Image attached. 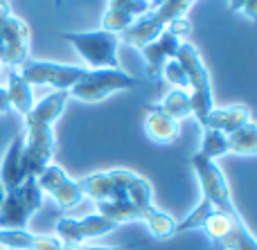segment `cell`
Instances as JSON below:
<instances>
[{
	"instance_id": "cell-11",
	"label": "cell",
	"mask_w": 257,
	"mask_h": 250,
	"mask_svg": "<svg viewBox=\"0 0 257 250\" xmlns=\"http://www.w3.org/2000/svg\"><path fill=\"white\" fill-rule=\"evenodd\" d=\"M117 225L102 214H88L84 219H59L54 230L61 243H81L86 239H97L113 232Z\"/></svg>"
},
{
	"instance_id": "cell-15",
	"label": "cell",
	"mask_w": 257,
	"mask_h": 250,
	"mask_svg": "<svg viewBox=\"0 0 257 250\" xmlns=\"http://www.w3.org/2000/svg\"><path fill=\"white\" fill-rule=\"evenodd\" d=\"M145 133L149 140L158 144H169L176 142L178 135H181V124H178L174 117H169L167 113H163L158 106H151L147 111L145 117Z\"/></svg>"
},
{
	"instance_id": "cell-18",
	"label": "cell",
	"mask_w": 257,
	"mask_h": 250,
	"mask_svg": "<svg viewBox=\"0 0 257 250\" xmlns=\"http://www.w3.org/2000/svg\"><path fill=\"white\" fill-rule=\"evenodd\" d=\"M5 90L9 95V104H12L14 111H18L23 117L30 115L32 106H34V93H32V86L14 68L9 70V86Z\"/></svg>"
},
{
	"instance_id": "cell-20",
	"label": "cell",
	"mask_w": 257,
	"mask_h": 250,
	"mask_svg": "<svg viewBox=\"0 0 257 250\" xmlns=\"http://www.w3.org/2000/svg\"><path fill=\"white\" fill-rule=\"evenodd\" d=\"M158 108L163 113H167L169 117H174L176 122L185 120L192 115V104H190V93L185 90H172L163 97V102L158 104Z\"/></svg>"
},
{
	"instance_id": "cell-9",
	"label": "cell",
	"mask_w": 257,
	"mask_h": 250,
	"mask_svg": "<svg viewBox=\"0 0 257 250\" xmlns=\"http://www.w3.org/2000/svg\"><path fill=\"white\" fill-rule=\"evenodd\" d=\"M138 178L136 171L131 169H108V171H95L88 174L86 178L79 180V187L84 196L90 201H111V198H120L126 194L131 183Z\"/></svg>"
},
{
	"instance_id": "cell-24",
	"label": "cell",
	"mask_w": 257,
	"mask_h": 250,
	"mask_svg": "<svg viewBox=\"0 0 257 250\" xmlns=\"http://www.w3.org/2000/svg\"><path fill=\"white\" fill-rule=\"evenodd\" d=\"M212 212H217V210H214V205L203 196L199 201V205H196L194 210H192L190 214H187L185 219L181 221V223H176V234L178 232H190V230L203 228V223L210 219V214H212Z\"/></svg>"
},
{
	"instance_id": "cell-8",
	"label": "cell",
	"mask_w": 257,
	"mask_h": 250,
	"mask_svg": "<svg viewBox=\"0 0 257 250\" xmlns=\"http://www.w3.org/2000/svg\"><path fill=\"white\" fill-rule=\"evenodd\" d=\"M86 68L79 66H66V63H52V61H30L27 59L21 66L18 75L30 86H52L57 90H70L79 79L86 77Z\"/></svg>"
},
{
	"instance_id": "cell-7",
	"label": "cell",
	"mask_w": 257,
	"mask_h": 250,
	"mask_svg": "<svg viewBox=\"0 0 257 250\" xmlns=\"http://www.w3.org/2000/svg\"><path fill=\"white\" fill-rule=\"evenodd\" d=\"M192 167H194L196 176H199L203 196L212 203L214 210L239 219L241 214L235 207V203H232V194H230V187H228V180H226V176H223V171L214 165V160H208V158H203L201 153H194V156H192Z\"/></svg>"
},
{
	"instance_id": "cell-16",
	"label": "cell",
	"mask_w": 257,
	"mask_h": 250,
	"mask_svg": "<svg viewBox=\"0 0 257 250\" xmlns=\"http://www.w3.org/2000/svg\"><path fill=\"white\" fill-rule=\"evenodd\" d=\"M23 133H18L16 138L12 140L7 153L3 158V167H0V185L5 187V192L18 187L23 180L27 178L25 169H23Z\"/></svg>"
},
{
	"instance_id": "cell-4",
	"label": "cell",
	"mask_w": 257,
	"mask_h": 250,
	"mask_svg": "<svg viewBox=\"0 0 257 250\" xmlns=\"http://www.w3.org/2000/svg\"><path fill=\"white\" fill-rule=\"evenodd\" d=\"M43 205V192H41L36 178H25L18 187L5 192L0 203V230H27L32 214Z\"/></svg>"
},
{
	"instance_id": "cell-19",
	"label": "cell",
	"mask_w": 257,
	"mask_h": 250,
	"mask_svg": "<svg viewBox=\"0 0 257 250\" xmlns=\"http://www.w3.org/2000/svg\"><path fill=\"white\" fill-rule=\"evenodd\" d=\"M228 151L237 156H255L257 153V129L253 122H246L228 135Z\"/></svg>"
},
{
	"instance_id": "cell-21",
	"label": "cell",
	"mask_w": 257,
	"mask_h": 250,
	"mask_svg": "<svg viewBox=\"0 0 257 250\" xmlns=\"http://www.w3.org/2000/svg\"><path fill=\"white\" fill-rule=\"evenodd\" d=\"M217 250H257V243L250 234L248 225L241 221V223H235L232 230L221 239L219 243H214Z\"/></svg>"
},
{
	"instance_id": "cell-25",
	"label": "cell",
	"mask_w": 257,
	"mask_h": 250,
	"mask_svg": "<svg viewBox=\"0 0 257 250\" xmlns=\"http://www.w3.org/2000/svg\"><path fill=\"white\" fill-rule=\"evenodd\" d=\"M160 77H165V79L169 81V84H174V86H178V88H190V84H187V77H185V72H183V68H181V63L176 61V59H172V61H167L163 66V75Z\"/></svg>"
},
{
	"instance_id": "cell-29",
	"label": "cell",
	"mask_w": 257,
	"mask_h": 250,
	"mask_svg": "<svg viewBox=\"0 0 257 250\" xmlns=\"http://www.w3.org/2000/svg\"><path fill=\"white\" fill-rule=\"evenodd\" d=\"M12 111V104H9V95L5 88H0V115H7Z\"/></svg>"
},
{
	"instance_id": "cell-32",
	"label": "cell",
	"mask_w": 257,
	"mask_h": 250,
	"mask_svg": "<svg viewBox=\"0 0 257 250\" xmlns=\"http://www.w3.org/2000/svg\"><path fill=\"white\" fill-rule=\"evenodd\" d=\"M3 198H5V187L0 185V203H3Z\"/></svg>"
},
{
	"instance_id": "cell-3",
	"label": "cell",
	"mask_w": 257,
	"mask_h": 250,
	"mask_svg": "<svg viewBox=\"0 0 257 250\" xmlns=\"http://www.w3.org/2000/svg\"><path fill=\"white\" fill-rule=\"evenodd\" d=\"M61 39L66 43H70L72 48L79 52V57L88 63L93 70H122L120 59H117V43L120 36L113 32H63Z\"/></svg>"
},
{
	"instance_id": "cell-22",
	"label": "cell",
	"mask_w": 257,
	"mask_h": 250,
	"mask_svg": "<svg viewBox=\"0 0 257 250\" xmlns=\"http://www.w3.org/2000/svg\"><path fill=\"white\" fill-rule=\"evenodd\" d=\"M241 221H244L241 216H239V219H235V216H228V214H223V212H212V214H210V219L205 221L201 230L208 234V239L212 243H219L232 230V225L241 223Z\"/></svg>"
},
{
	"instance_id": "cell-28",
	"label": "cell",
	"mask_w": 257,
	"mask_h": 250,
	"mask_svg": "<svg viewBox=\"0 0 257 250\" xmlns=\"http://www.w3.org/2000/svg\"><path fill=\"white\" fill-rule=\"evenodd\" d=\"M61 250H126V248H111V246H81V243H63Z\"/></svg>"
},
{
	"instance_id": "cell-14",
	"label": "cell",
	"mask_w": 257,
	"mask_h": 250,
	"mask_svg": "<svg viewBox=\"0 0 257 250\" xmlns=\"http://www.w3.org/2000/svg\"><path fill=\"white\" fill-rule=\"evenodd\" d=\"M0 246L9 250H61L63 243L50 234H34L27 230H0Z\"/></svg>"
},
{
	"instance_id": "cell-5",
	"label": "cell",
	"mask_w": 257,
	"mask_h": 250,
	"mask_svg": "<svg viewBox=\"0 0 257 250\" xmlns=\"http://www.w3.org/2000/svg\"><path fill=\"white\" fill-rule=\"evenodd\" d=\"M30 59V25L16 18L7 0H0V66L21 68Z\"/></svg>"
},
{
	"instance_id": "cell-27",
	"label": "cell",
	"mask_w": 257,
	"mask_h": 250,
	"mask_svg": "<svg viewBox=\"0 0 257 250\" xmlns=\"http://www.w3.org/2000/svg\"><path fill=\"white\" fill-rule=\"evenodd\" d=\"M190 30H192V23L187 21V18H176V21H172L167 25V32H172L178 39H181L183 34H190Z\"/></svg>"
},
{
	"instance_id": "cell-2",
	"label": "cell",
	"mask_w": 257,
	"mask_h": 250,
	"mask_svg": "<svg viewBox=\"0 0 257 250\" xmlns=\"http://www.w3.org/2000/svg\"><path fill=\"white\" fill-rule=\"evenodd\" d=\"M176 61L181 63L183 72L190 84V104H192V115L199 120V124L208 117V113L214 108L212 102V86H210V75L205 68L203 59H201L199 50L192 43H181L176 52Z\"/></svg>"
},
{
	"instance_id": "cell-31",
	"label": "cell",
	"mask_w": 257,
	"mask_h": 250,
	"mask_svg": "<svg viewBox=\"0 0 257 250\" xmlns=\"http://www.w3.org/2000/svg\"><path fill=\"white\" fill-rule=\"evenodd\" d=\"M54 7L61 9V7H63V0H54Z\"/></svg>"
},
{
	"instance_id": "cell-6",
	"label": "cell",
	"mask_w": 257,
	"mask_h": 250,
	"mask_svg": "<svg viewBox=\"0 0 257 250\" xmlns=\"http://www.w3.org/2000/svg\"><path fill=\"white\" fill-rule=\"evenodd\" d=\"M140 86H142V81L126 75L124 70H108V68H104V70H88L84 79H79L68 90V95L79 99V102L95 104V102L106 99L111 93L140 88Z\"/></svg>"
},
{
	"instance_id": "cell-26",
	"label": "cell",
	"mask_w": 257,
	"mask_h": 250,
	"mask_svg": "<svg viewBox=\"0 0 257 250\" xmlns=\"http://www.w3.org/2000/svg\"><path fill=\"white\" fill-rule=\"evenodd\" d=\"M230 12L244 14L246 18L255 21V0H230Z\"/></svg>"
},
{
	"instance_id": "cell-23",
	"label": "cell",
	"mask_w": 257,
	"mask_h": 250,
	"mask_svg": "<svg viewBox=\"0 0 257 250\" xmlns=\"http://www.w3.org/2000/svg\"><path fill=\"white\" fill-rule=\"evenodd\" d=\"M196 153H201L208 160H214V158L226 156L228 151V135L221 133V131H212V129H203V142H201V149Z\"/></svg>"
},
{
	"instance_id": "cell-17",
	"label": "cell",
	"mask_w": 257,
	"mask_h": 250,
	"mask_svg": "<svg viewBox=\"0 0 257 250\" xmlns=\"http://www.w3.org/2000/svg\"><path fill=\"white\" fill-rule=\"evenodd\" d=\"M246 122H250V111L246 106H226V108H212L208 113L201 126L212 131H221V133L230 135L232 131H237L239 126H244Z\"/></svg>"
},
{
	"instance_id": "cell-12",
	"label": "cell",
	"mask_w": 257,
	"mask_h": 250,
	"mask_svg": "<svg viewBox=\"0 0 257 250\" xmlns=\"http://www.w3.org/2000/svg\"><path fill=\"white\" fill-rule=\"evenodd\" d=\"M181 48V39L174 36L172 32L165 30L158 39H154L151 43L142 45L140 48V54L145 59V66H147V75L149 79L158 81L160 75H163V66L172 59H176V52Z\"/></svg>"
},
{
	"instance_id": "cell-30",
	"label": "cell",
	"mask_w": 257,
	"mask_h": 250,
	"mask_svg": "<svg viewBox=\"0 0 257 250\" xmlns=\"http://www.w3.org/2000/svg\"><path fill=\"white\" fill-rule=\"evenodd\" d=\"M163 3H165V0H149V12H151V9H156V7H160Z\"/></svg>"
},
{
	"instance_id": "cell-1",
	"label": "cell",
	"mask_w": 257,
	"mask_h": 250,
	"mask_svg": "<svg viewBox=\"0 0 257 250\" xmlns=\"http://www.w3.org/2000/svg\"><path fill=\"white\" fill-rule=\"evenodd\" d=\"M68 90H54L41 102H34L30 115H25L27 135L23 140V169L27 178H36L48 165H52L54 153V133L52 122L61 117L68 102Z\"/></svg>"
},
{
	"instance_id": "cell-13",
	"label": "cell",
	"mask_w": 257,
	"mask_h": 250,
	"mask_svg": "<svg viewBox=\"0 0 257 250\" xmlns=\"http://www.w3.org/2000/svg\"><path fill=\"white\" fill-rule=\"evenodd\" d=\"M149 12V0H108V9L102 18V30L120 36L124 30Z\"/></svg>"
},
{
	"instance_id": "cell-10",
	"label": "cell",
	"mask_w": 257,
	"mask_h": 250,
	"mask_svg": "<svg viewBox=\"0 0 257 250\" xmlns=\"http://www.w3.org/2000/svg\"><path fill=\"white\" fill-rule=\"evenodd\" d=\"M36 183H39L41 192L50 194V196L59 203V207H63V210H72V207L79 205V201L84 198L79 180H72L59 165L45 167V169L36 176Z\"/></svg>"
}]
</instances>
